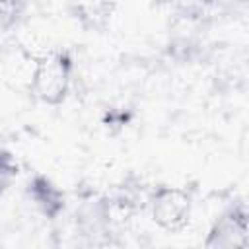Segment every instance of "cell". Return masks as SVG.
<instances>
[{
	"mask_svg": "<svg viewBox=\"0 0 249 249\" xmlns=\"http://www.w3.org/2000/svg\"><path fill=\"white\" fill-rule=\"evenodd\" d=\"M72 58L66 53L51 51L35 60L29 89L45 105H60L72 86Z\"/></svg>",
	"mask_w": 249,
	"mask_h": 249,
	"instance_id": "obj_1",
	"label": "cell"
},
{
	"mask_svg": "<svg viewBox=\"0 0 249 249\" xmlns=\"http://www.w3.org/2000/svg\"><path fill=\"white\" fill-rule=\"evenodd\" d=\"M191 195L179 187H161L150 198L152 220L161 230H181L191 216Z\"/></svg>",
	"mask_w": 249,
	"mask_h": 249,
	"instance_id": "obj_2",
	"label": "cell"
},
{
	"mask_svg": "<svg viewBox=\"0 0 249 249\" xmlns=\"http://www.w3.org/2000/svg\"><path fill=\"white\" fill-rule=\"evenodd\" d=\"M249 243V224H247V212L241 206H233L228 212H224L214 228L208 233L206 245L208 247H247Z\"/></svg>",
	"mask_w": 249,
	"mask_h": 249,
	"instance_id": "obj_3",
	"label": "cell"
}]
</instances>
